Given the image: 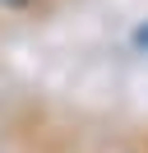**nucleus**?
I'll use <instances>...</instances> for the list:
<instances>
[{"label": "nucleus", "instance_id": "nucleus-3", "mask_svg": "<svg viewBox=\"0 0 148 153\" xmlns=\"http://www.w3.org/2000/svg\"><path fill=\"white\" fill-rule=\"evenodd\" d=\"M116 153H148V144H125V149H116Z\"/></svg>", "mask_w": 148, "mask_h": 153}, {"label": "nucleus", "instance_id": "nucleus-1", "mask_svg": "<svg viewBox=\"0 0 148 153\" xmlns=\"http://www.w3.org/2000/svg\"><path fill=\"white\" fill-rule=\"evenodd\" d=\"M0 10H9V14H37V19H46V14L56 10V0H0Z\"/></svg>", "mask_w": 148, "mask_h": 153}, {"label": "nucleus", "instance_id": "nucleus-2", "mask_svg": "<svg viewBox=\"0 0 148 153\" xmlns=\"http://www.w3.org/2000/svg\"><path fill=\"white\" fill-rule=\"evenodd\" d=\"M130 42H134V47H139V51H148V19H144V23H139V28H134V33H130Z\"/></svg>", "mask_w": 148, "mask_h": 153}]
</instances>
